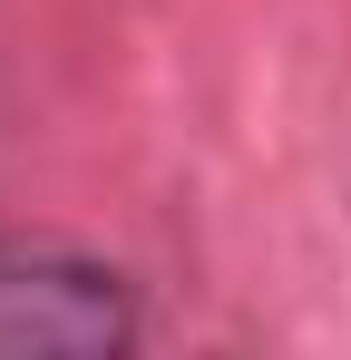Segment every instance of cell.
Wrapping results in <instances>:
<instances>
[{
  "instance_id": "obj_1",
  "label": "cell",
  "mask_w": 351,
  "mask_h": 360,
  "mask_svg": "<svg viewBox=\"0 0 351 360\" xmlns=\"http://www.w3.org/2000/svg\"><path fill=\"white\" fill-rule=\"evenodd\" d=\"M137 341V302L108 263L68 253V243H0V351H68L98 360Z\"/></svg>"
}]
</instances>
